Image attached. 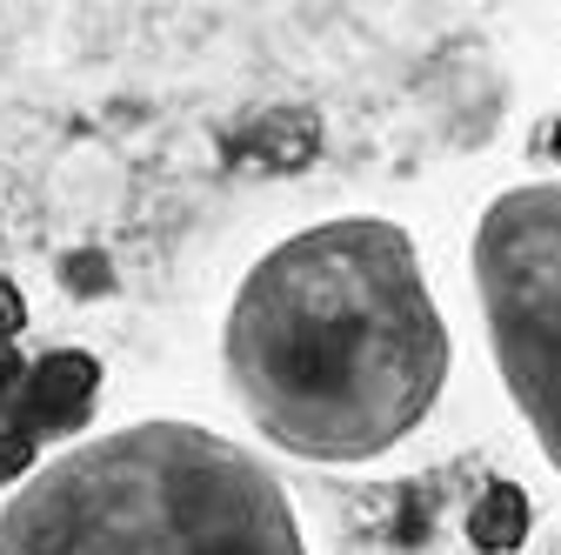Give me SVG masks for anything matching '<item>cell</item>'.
<instances>
[{"label": "cell", "instance_id": "cell-4", "mask_svg": "<svg viewBox=\"0 0 561 555\" xmlns=\"http://www.w3.org/2000/svg\"><path fill=\"white\" fill-rule=\"evenodd\" d=\"M468 535H474V548H488V555L522 548V535H528V496L515 489V482H495V489L481 496V509H474Z\"/></svg>", "mask_w": 561, "mask_h": 555}, {"label": "cell", "instance_id": "cell-3", "mask_svg": "<svg viewBox=\"0 0 561 555\" xmlns=\"http://www.w3.org/2000/svg\"><path fill=\"white\" fill-rule=\"evenodd\" d=\"M474 295L495 375L548 468H561V181L488 201L474 228Z\"/></svg>", "mask_w": 561, "mask_h": 555}, {"label": "cell", "instance_id": "cell-1", "mask_svg": "<svg viewBox=\"0 0 561 555\" xmlns=\"http://www.w3.org/2000/svg\"><path fill=\"white\" fill-rule=\"evenodd\" d=\"M221 369L280 455L347 468L401 449L448 382V321L414 235L341 215L274 241L228 302Z\"/></svg>", "mask_w": 561, "mask_h": 555}, {"label": "cell", "instance_id": "cell-2", "mask_svg": "<svg viewBox=\"0 0 561 555\" xmlns=\"http://www.w3.org/2000/svg\"><path fill=\"white\" fill-rule=\"evenodd\" d=\"M0 555H308L280 475L154 415L47 455L0 502Z\"/></svg>", "mask_w": 561, "mask_h": 555}, {"label": "cell", "instance_id": "cell-5", "mask_svg": "<svg viewBox=\"0 0 561 555\" xmlns=\"http://www.w3.org/2000/svg\"><path fill=\"white\" fill-rule=\"evenodd\" d=\"M554 155H561V127H554Z\"/></svg>", "mask_w": 561, "mask_h": 555}]
</instances>
